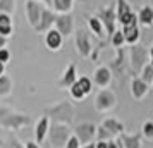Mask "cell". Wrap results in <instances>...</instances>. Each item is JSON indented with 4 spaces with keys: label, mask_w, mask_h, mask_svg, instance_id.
<instances>
[{
    "label": "cell",
    "mask_w": 153,
    "mask_h": 148,
    "mask_svg": "<svg viewBox=\"0 0 153 148\" xmlns=\"http://www.w3.org/2000/svg\"><path fill=\"white\" fill-rule=\"evenodd\" d=\"M131 48H129V71H131L132 74H141V71L145 69L146 64L148 62V59H150V52L145 48V47H141V45H129Z\"/></svg>",
    "instance_id": "6da1fadb"
},
{
    "label": "cell",
    "mask_w": 153,
    "mask_h": 148,
    "mask_svg": "<svg viewBox=\"0 0 153 148\" xmlns=\"http://www.w3.org/2000/svg\"><path fill=\"white\" fill-rule=\"evenodd\" d=\"M115 12H117V21L122 24V28L124 26H131V24H138V14L132 12L127 0H117Z\"/></svg>",
    "instance_id": "7a4b0ae2"
},
{
    "label": "cell",
    "mask_w": 153,
    "mask_h": 148,
    "mask_svg": "<svg viewBox=\"0 0 153 148\" xmlns=\"http://www.w3.org/2000/svg\"><path fill=\"white\" fill-rule=\"evenodd\" d=\"M115 103H117L115 93L110 91V90H102L97 95V98H95V107H97V110H100V112H107V110L114 109Z\"/></svg>",
    "instance_id": "3957f363"
},
{
    "label": "cell",
    "mask_w": 153,
    "mask_h": 148,
    "mask_svg": "<svg viewBox=\"0 0 153 148\" xmlns=\"http://www.w3.org/2000/svg\"><path fill=\"white\" fill-rule=\"evenodd\" d=\"M98 19L103 22L105 26V33L108 36V40L112 38V35L117 31L115 29V22H117V12H115V9L114 7H108V9H103L100 14H98Z\"/></svg>",
    "instance_id": "277c9868"
},
{
    "label": "cell",
    "mask_w": 153,
    "mask_h": 148,
    "mask_svg": "<svg viewBox=\"0 0 153 148\" xmlns=\"http://www.w3.org/2000/svg\"><path fill=\"white\" fill-rule=\"evenodd\" d=\"M91 86H93V83H91V79L88 78V76L79 78L74 85L71 86V95H72V98L83 100L84 97L91 91Z\"/></svg>",
    "instance_id": "5b68a950"
},
{
    "label": "cell",
    "mask_w": 153,
    "mask_h": 148,
    "mask_svg": "<svg viewBox=\"0 0 153 148\" xmlns=\"http://www.w3.org/2000/svg\"><path fill=\"white\" fill-rule=\"evenodd\" d=\"M69 129L64 126H55L50 129V140L53 143V147H64V145H67V140H69Z\"/></svg>",
    "instance_id": "8992f818"
},
{
    "label": "cell",
    "mask_w": 153,
    "mask_h": 148,
    "mask_svg": "<svg viewBox=\"0 0 153 148\" xmlns=\"http://www.w3.org/2000/svg\"><path fill=\"white\" fill-rule=\"evenodd\" d=\"M95 134H97V126L95 124H90V122H86V124H79L76 127V136L79 138L81 141V145H88L93 138H95Z\"/></svg>",
    "instance_id": "52a82bcc"
},
{
    "label": "cell",
    "mask_w": 153,
    "mask_h": 148,
    "mask_svg": "<svg viewBox=\"0 0 153 148\" xmlns=\"http://www.w3.org/2000/svg\"><path fill=\"white\" fill-rule=\"evenodd\" d=\"M76 45H77V50H79V54L84 57L91 55V50H93V47H91V42H90V36H88V33L84 31V29H79L76 35Z\"/></svg>",
    "instance_id": "ba28073f"
},
{
    "label": "cell",
    "mask_w": 153,
    "mask_h": 148,
    "mask_svg": "<svg viewBox=\"0 0 153 148\" xmlns=\"http://www.w3.org/2000/svg\"><path fill=\"white\" fill-rule=\"evenodd\" d=\"M148 90H150L148 85H146L139 76H138V78H136V76L132 78V81H131V95L136 100H143V98H145L146 95H148Z\"/></svg>",
    "instance_id": "9c48e42d"
},
{
    "label": "cell",
    "mask_w": 153,
    "mask_h": 148,
    "mask_svg": "<svg viewBox=\"0 0 153 148\" xmlns=\"http://www.w3.org/2000/svg\"><path fill=\"white\" fill-rule=\"evenodd\" d=\"M110 81H112V69L110 67H107V65L98 67L97 72H95V83L100 88H105V86L110 85Z\"/></svg>",
    "instance_id": "30bf717a"
},
{
    "label": "cell",
    "mask_w": 153,
    "mask_h": 148,
    "mask_svg": "<svg viewBox=\"0 0 153 148\" xmlns=\"http://www.w3.org/2000/svg\"><path fill=\"white\" fill-rule=\"evenodd\" d=\"M122 33H124V40L127 45H136L141 38V29H139L138 24H131V26H124L122 28Z\"/></svg>",
    "instance_id": "8fae6325"
},
{
    "label": "cell",
    "mask_w": 153,
    "mask_h": 148,
    "mask_svg": "<svg viewBox=\"0 0 153 148\" xmlns=\"http://www.w3.org/2000/svg\"><path fill=\"white\" fill-rule=\"evenodd\" d=\"M102 126L103 127H107L108 131H110L114 136L115 134H124V131H126V126L120 122V120H117V119H114V117H107V119H103V122H102Z\"/></svg>",
    "instance_id": "7c38bea8"
},
{
    "label": "cell",
    "mask_w": 153,
    "mask_h": 148,
    "mask_svg": "<svg viewBox=\"0 0 153 148\" xmlns=\"http://www.w3.org/2000/svg\"><path fill=\"white\" fill-rule=\"evenodd\" d=\"M62 45V33L59 29H50L47 33V47L50 50H59Z\"/></svg>",
    "instance_id": "4fadbf2b"
},
{
    "label": "cell",
    "mask_w": 153,
    "mask_h": 148,
    "mask_svg": "<svg viewBox=\"0 0 153 148\" xmlns=\"http://www.w3.org/2000/svg\"><path fill=\"white\" fill-rule=\"evenodd\" d=\"M138 21L143 26H152L153 24V7L152 5H143L138 12Z\"/></svg>",
    "instance_id": "5bb4252c"
},
{
    "label": "cell",
    "mask_w": 153,
    "mask_h": 148,
    "mask_svg": "<svg viewBox=\"0 0 153 148\" xmlns=\"http://www.w3.org/2000/svg\"><path fill=\"white\" fill-rule=\"evenodd\" d=\"M119 140L122 141L124 148H141V136L139 134H120Z\"/></svg>",
    "instance_id": "9a60e30c"
},
{
    "label": "cell",
    "mask_w": 153,
    "mask_h": 148,
    "mask_svg": "<svg viewBox=\"0 0 153 148\" xmlns=\"http://www.w3.org/2000/svg\"><path fill=\"white\" fill-rule=\"evenodd\" d=\"M57 22V29L62 33V35H69L71 31H72V17L71 16H60V17H57L55 19Z\"/></svg>",
    "instance_id": "2e32d148"
},
{
    "label": "cell",
    "mask_w": 153,
    "mask_h": 148,
    "mask_svg": "<svg viewBox=\"0 0 153 148\" xmlns=\"http://www.w3.org/2000/svg\"><path fill=\"white\" fill-rule=\"evenodd\" d=\"M76 81H77V78H76V65L71 64L69 67L65 69V72H64V78H62V81H60V86H72Z\"/></svg>",
    "instance_id": "e0dca14e"
},
{
    "label": "cell",
    "mask_w": 153,
    "mask_h": 148,
    "mask_svg": "<svg viewBox=\"0 0 153 148\" xmlns=\"http://www.w3.org/2000/svg\"><path fill=\"white\" fill-rule=\"evenodd\" d=\"M88 24H90L91 31H93L98 38H105V35H107V33H105V26L98 17H90V22H88Z\"/></svg>",
    "instance_id": "ac0fdd59"
},
{
    "label": "cell",
    "mask_w": 153,
    "mask_h": 148,
    "mask_svg": "<svg viewBox=\"0 0 153 148\" xmlns=\"http://www.w3.org/2000/svg\"><path fill=\"white\" fill-rule=\"evenodd\" d=\"M28 10H29V19H31V24L38 28V21H40V17H42L43 12L40 10V7L36 5L35 2H29V4H28Z\"/></svg>",
    "instance_id": "d6986e66"
},
{
    "label": "cell",
    "mask_w": 153,
    "mask_h": 148,
    "mask_svg": "<svg viewBox=\"0 0 153 148\" xmlns=\"http://www.w3.org/2000/svg\"><path fill=\"white\" fill-rule=\"evenodd\" d=\"M47 131H48V119H47V117H43V119L38 122V126H36V141H38V143L43 141Z\"/></svg>",
    "instance_id": "ffe728a7"
},
{
    "label": "cell",
    "mask_w": 153,
    "mask_h": 148,
    "mask_svg": "<svg viewBox=\"0 0 153 148\" xmlns=\"http://www.w3.org/2000/svg\"><path fill=\"white\" fill-rule=\"evenodd\" d=\"M139 78L143 79L146 85H152L153 83V64L152 62L145 65V69L141 71V76H139Z\"/></svg>",
    "instance_id": "44dd1931"
},
{
    "label": "cell",
    "mask_w": 153,
    "mask_h": 148,
    "mask_svg": "<svg viewBox=\"0 0 153 148\" xmlns=\"http://www.w3.org/2000/svg\"><path fill=\"white\" fill-rule=\"evenodd\" d=\"M42 19L43 21L40 22V24H38V29H47L50 26V24H52V22L55 21L57 17L53 14H52V12H48V10H45V12H43L42 14Z\"/></svg>",
    "instance_id": "7402d4cb"
},
{
    "label": "cell",
    "mask_w": 153,
    "mask_h": 148,
    "mask_svg": "<svg viewBox=\"0 0 153 148\" xmlns=\"http://www.w3.org/2000/svg\"><path fill=\"white\" fill-rule=\"evenodd\" d=\"M97 138H98V141H110L112 138H114V134H112L107 127L98 126L97 127Z\"/></svg>",
    "instance_id": "603a6c76"
},
{
    "label": "cell",
    "mask_w": 153,
    "mask_h": 148,
    "mask_svg": "<svg viewBox=\"0 0 153 148\" xmlns=\"http://www.w3.org/2000/svg\"><path fill=\"white\" fill-rule=\"evenodd\" d=\"M110 43L114 45V47H117V48H120V47L124 45L126 40H124V33H122V29H117V31H115V33L112 35Z\"/></svg>",
    "instance_id": "cb8c5ba5"
},
{
    "label": "cell",
    "mask_w": 153,
    "mask_h": 148,
    "mask_svg": "<svg viewBox=\"0 0 153 148\" xmlns=\"http://www.w3.org/2000/svg\"><path fill=\"white\" fill-rule=\"evenodd\" d=\"M53 5L59 12H69L72 7V0H53Z\"/></svg>",
    "instance_id": "d4e9b609"
},
{
    "label": "cell",
    "mask_w": 153,
    "mask_h": 148,
    "mask_svg": "<svg viewBox=\"0 0 153 148\" xmlns=\"http://www.w3.org/2000/svg\"><path fill=\"white\" fill-rule=\"evenodd\" d=\"M143 134H145V138H148V140L153 138V122L152 120H146L145 124H143Z\"/></svg>",
    "instance_id": "484cf974"
},
{
    "label": "cell",
    "mask_w": 153,
    "mask_h": 148,
    "mask_svg": "<svg viewBox=\"0 0 153 148\" xmlns=\"http://www.w3.org/2000/svg\"><path fill=\"white\" fill-rule=\"evenodd\" d=\"M79 147H81V141H79V138H77L76 134L71 136L69 140H67V145H65V148H79Z\"/></svg>",
    "instance_id": "4316f807"
},
{
    "label": "cell",
    "mask_w": 153,
    "mask_h": 148,
    "mask_svg": "<svg viewBox=\"0 0 153 148\" xmlns=\"http://www.w3.org/2000/svg\"><path fill=\"white\" fill-rule=\"evenodd\" d=\"M0 26H10V19L5 14L0 16Z\"/></svg>",
    "instance_id": "83f0119b"
},
{
    "label": "cell",
    "mask_w": 153,
    "mask_h": 148,
    "mask_svg": "<svg viewBox=\"0 0 153 148\" xmlns=\"http://www.w3.org/2000/svg\"><path fill=\"white\" fill-rule=\"evenodd\" d=\"M9 57H10V55H9L7 50H0V62H7Z\"/></svg>",
    "instance_id": "f1b7e54d"
},
{
    "label": "cell",
    "mask_w": 153,
    "mask_h": 148,
    "mask_svg": "<svg viewBox=\"0 0 153 148\" xmlns=\"http://www.w3.org/2000/svg\"><path fill=\"white\" fill-rule=\"evenodd\" d=\"M0 35H10V26H0Z\"/></svg>",
    "instance_id": "f546056e"
},
{
    "label": "cell",
    "mask_w": 153,
    "mask_h": 148,
    "mask_svg": "<svg viewBox=\"0 0 153 148\" xmlns=\"http://www.w3.org/2000/svg\"><path fill=\"white\" fill-rule=\"evenodd\" d=\"M97 148H108V141H97Z\"/></svg>",
    "instance_id": "4dcf8cb0"
},
{
    "label": "cell",
    "mask_w": 153,
    "mask_h": 148,
    "mask_svg": "<svg viewBox=\"0 0 153 148\" xmlns=\"http://www.w3.org/2000/svg\"><path fill=\"white\" fill-rule=\"evenodd\" d=\"M83 148H97V143H88V145H84Z\"/></svg>",
    "instance_id": "1f68e13d"
},
{
    "label": "cell",
    "mask_w": 153,
    "mask_h": 148,
    "mask_svg": "<svg viewBox=\"0 0 153 148\" xmlns=\"http://www.w3.org/2000/svg\"><path fill=\"white\" fill-rule=\"evenodd\" d=\"M26 148H38V145H36V143H28Z\"/></svg>",
    "instance_id": "d6a6232c"
},
{
    "label": "cell",
    "mask_w": 153,
    "mask_h": 148,
    "mask_svg": "<svg viewBox=\"0 0 153 148\" xmlns=\"http://www.w3.org/2000/svg\"><path fill=\"white\" fill-rule=\"evenodd\" d=\"M150 59H152V60H153V47H152V48H150Z\"/></svg>",
    "instance_id": "836d02e7"
},
{
    "label": "cell",
    "mask_w": 153,
    "mask_h": 148,
    "mask_svg": "<svg viewBox=\"0 0 153 148\" xmlns=\"http://www.w3.org/2000/svg\"><path fill=\"white\" fill-rule=\"evenodd\" d=\"M2 71H4V65H2V62H0V74H2Z\"/></svg>",
    "instance_id": "e575fe53"
},
{
    "label": "cell",
    "mask_w": 153,
    "mask_h": 148,
    "mask_svg": "<svg viewBox=\"0 0 153 148\" xmlns=\"http://www.w3.org/2000/svg\"><path fill=\"white\" fill-rule=\"evenodd\" d=\"M127 2H138V0H127Z\"/></svg>",
    "instance_id": "d590c367"
},
{
    "label": "cell",
    "mask_w": 153,
    "mask_h": 148,
    "mask_svg": "<svg viewBox=\"0 0 153 148\" xmlns=\"http://www.w3.org/2000/svg\"><path fill=\"white\" fill-rule=\"evenodd\" d=\"M45 2H50V0H45Z\"/></svg>",
    "instance_id": "8d00e7d4"
},
{
    "label": "cell",
    "mask_w": 153,
    "mask_h": 148,
    "mask_svg": "<svg viewBox=\"0 0 153 148\" xmlns=\"http://www.w3.org/2000/svg\"><path fill=\"white\" fill-rule=\"evenodd\" d=\"M152 88H153V83H152Z\"/></svg>",
    "instance_id": "74e56055"
},
{
    "label": "cell",
    "mask_w": 153,
    "mask_h": 148,
    "mask_svg": "<svg viewBox=\"0 0 153 148\" xmlns=\"http://www.w3.org/2000/svg\"><path fill=\"white\" fill-rule=\"evenodd\" d=\"M152 64H153V60H152Z\"/></svg>",
    "instance_id": "f35d334b"
}]
</instances>
